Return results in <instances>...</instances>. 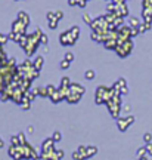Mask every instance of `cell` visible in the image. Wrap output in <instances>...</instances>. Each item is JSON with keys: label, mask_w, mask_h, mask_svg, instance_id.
<instances>
[{"label": "cell", "mask_w": 152, "mask_h": 160, "mask_svg": "<svg viewBox=\"0 0 152 160\" xmlns=\"http://www.w3.org/2000/svg\"><path fill=\"white\" fill-rule=\"evenodd\" d=\"M65 59H67V61H69V62H73V61H74V53L68 52L67 55H65Z\"/></svg>", "instance_id": "20"}, {"label": "cell", "mask_w": 152, "mask_h": 160, "mask_svg": "<svg viewBox=\"0 0 152 160\" xmlns=\"http://www.w3.org/2000/svg\"><path fill=\"white\" fill-rule=\"evenodd\" d=\"M135 122V117L133 116H129V117H121V119L117 120V125H118V129L120 131H126L127 128H129L131 123Z\"/></svg>", "instance_id": "2"}, {"label": "cell", "mask_w": 152, "mask_h": 160, "mask_svg": "<svg viewBox=\"0 0 152 160\" xmlns=\"http://www.w3.org/2000/svg\"><path fill=\"white\" fill-rule=\"evenodd\" d=\"M68 33H69V36H71V39H73L74 42H77V39H78V36H80V28L78 27H74V28H71Z\"/></svg>", "instance_id": "7"}, {"label": "cell", "mask_w": 152, "mask_h": 160, "mask_svg": "<svg viewBox=\"0 0 152 160\" xmlns=\"http://www.w3.org/2000/svg\"><path fill=\"white\" fill-rule=\"evenodd\" d=\"M86 79L87 80H92L93 79V77H95V71H93V70H89V71H86Z\"/></svg>", "instance_id": "15"}, {"label": "cell", "mask_w": 152, "mask_h": 160, "mask_svg": "<svg viewBox=\"0 0 152 160\" xmlns=\"http://www.w3.org/2000/svg\"><path fill=\"white\" fill-rule=\"evenodd\" d=\"M115 13H117V15H120V17H123V18L126 17V15L129 13L126 3H117V9H115Z\"/></svg>", "instance_id": "4"}, {"label": "cell", "mask_w": 152, "mask_h": 160, "mask_svg": "<svg viewBox=\"0 0 152 160\" xmlns=\"http://www.w3.org/2000/svg\"><path fill=\"white\" fill-rule=\"evenodd\" d=\"M59 40H61V43L62 46H73L75 42H74L73 39H71V36H69V33H62L61 37H59Z\"/></svg>", "instance_id": "3"}, {"label": "cell", "mask_w": 152, "mask_h": 160, "mask_svg": "<svg viewBox=\"0 0 152 160\" xmlns=\"http://www.w3.org/2000/svg\"><path fill=\"white\" fill-rule=\"evenodd\" d=\"M64 157V151L62 150H55V153L52 154L50 160H61Z\"/></svg>", "instance_id": "10"}, {"label": "cell", "mask_w": 152, "mask_h": 160, "mask_svg": "<svg viewBox=\"0 0 152 160\" xmlns=\"http://www.w3.org/2000/svg\"><path fill=\"white\" fill-rule=\"evenodd\" d=\"M50 98H52V101H53V102H59L61 99H64L62 95H61V92H59V89H56V91L53 92V93L50 95Z\"/></svg>", "instance_id": "8"}, {"label": "cell", "mask_w": 152, "mask_h": 160, "mask_svg": "<svg viewBox=\"0 0 152 160\" xmlns=\"http://www.w3.org/2000/svg\"><path fill=\"white\" fill-rule=\"evenodd\" d=\"M58 21H59V19H49V27L55 30L58 27Z\"/></svg>", "instance_id": "16"}, {"label": "cell", "mask_w": 152, "mask_h": 160, "mask_svg": "<svg viewBox=\"0 0 152 160\" xmlns=\"http://www.w3.org/2000/svg\"><path fill=\"white\" fill-rule=\"evenodd\" d=\"M146 150L149 151V154H152V144H148V145H146Z\"/></svg>", "instance_id": "26"}, {"label": "cell", "mask_w": 152, "mask_h": 160, "mask_svg": "<svg viewBox=\"0 0 152 160\" xmlns=\"http://www.w3.org/2000/svg\"><path fill=\"white\" fill-rule=\"evenodd\" d=\"M143 139H145V142H151V139H152V135L151 133H145V137H143Z\"/></svg>", "instance_id": "23"}, {"label": "cell", "mask_w": 152, "mask_h": 160, "mask_svg": "<svg viewBox=\"0 0 152 160\" xmlns=\"http://www.w3.org/2000/svg\"><path fill=\"white\" fill-rule=\"evenodd\" d=\"M96 153H97V148L96 147H93V145H90V147H86V159H89V157H92V156H95Z\"/></svg>", "instance_id": "5"}, {"label": "cell", "mask_w": 152, "mask_h": 160, "mask_svg": "<svg viewBox=\"0 0 152 160\" xmlns=\"http://www.w3.org/2000/svg\"><path fill=\"white\" fill-rule=\"evenodd\" d=\"M139 25H140V22H139L137 18H131V19H130V27H131V28H137Z\"/></svg>", "instance_id": "13"}, {"label": "cell", "mask_w": 152, "mask_h": 160, "mask_svg": "<svg viewBox=\"0 0 152 160\" xmlns=\"http://www.w3.org/2000/svg\"><path fill=\"white\" fill-rule=\"evenodd\" d=\"M18 19L22 21L24 24H27V25H28V22H30V17L25 13V12H19V13H18Z\"/></svg>", "instance_id": "9"}, {"label": "cell", "mask_w": 152, "mask_h": 160, "mask_svg": "<svg viewBox=\"0 0 152 160\" xmlns=\"http://www.w3.org/2000/svg\"><path fill=\"white\" fill-rule=\"evenodd\" d=\"M68 67H69V61H67V59H62V62H61V68H62V70H67Z\"/></svg>", "instance_id": "18"}, {"label": "cell", "mask_w": 152, "mask_h": 160, "mask_svg": "<svg viewBox=\"0 0 152 160\" xmlns=\"http://www.w3.org/2000/svg\"><path fill=\"white\" fill-rule=\"evenodd\" d=\"M55 13H56V18H58V19H61V18H62V17H64V13H62V12H61V11H58V12H55Z\"/></svg>", "instance_id": "25"}, {"label": "cell", "mask_w": 152, "mask_h": 160, "mask_svg": "<svg viewBox=\"0 0 152 160\" xmlns=\"http://www.w3.org/2000/svg\"><path fill=\"white\" fill-rule=\"evenodd\" d=\"M146 147H145V148H140L139 150V153H137V156H139V159H143V156H146Z\"/></svg>", "instance_id": "19"}, {"label": "cell", "mask_w": 152, "mask_h": 160, "mask_svg": "<svg viewBox=\"0 0 152 160\" xmlns=\"http://www.w3.org/2000/svg\"><path fill=\"white\" fill-rule=\"evenodd\" d=\"M83 19H84V22H87V24L93 22V19L90 18V15H89V13H84V15H83Z\"/></svg>", "instance_id": "17"}, {"label": "cell", "mask_w": 152, "mask_h": 160, "mask_svg": "<svg viewBox=\"0 0 152 160\" xmlns=\"http://www.w3.org/2000/svg\"><path fill=\"white\" fill-rule=\"evenodd\" d=\"M30 102H31V101H30L28 98H27V97H25V95H24L22 101H21V107H22L24 110H25V108L28 110V108H30Z\"/></svg>", "instance_id": "11"}, {"label": "cell", "mask_w": 152, "mask_h": 160, "mask_svg": "<svg viewBox=\"0 0 152 160\" xmlns=\"http://www.w3.org/2000/svg\"><path fill=\"white\" fill-rule=\"evenodd\" d=\"M9 39V36H3V34H0V45H5L6 43V40Z\"/></svg>", "instance_id": "21"}, {"label": "cell", "mask_w": 152, "mask_h": 160, "mask_svg": "<svg viewBox=\"0 0 152 160\" xmlns=\"http://www.w3.org/2000/svg\"><path fill=\"white\" fill-rule=\"evenodd\" d=\"M34 68L36 70H41V67H43V64H45V59H43V57H37L36 59H34Z\"/></svg>", "instance_id": "6"}, {"label": "cell", "mask_w": 152, "mask_h": 160, "mask_svg": "<svg viewBox=\"0 0 152 160\" xmlns=\"http://www.w3.org/2000/svg\"><path fill=\"white\" fill-rule=\"evenodd\" d=\"M133 49V43H131V40H126V42H118V46L115 48V51L118 53L121 58H126L129 55L130 52Z\"/></svg>", "instance_id": "1"}, {"label": "cell", "mask_w": 152, "mask_h": 160, "mask_svg": "<svg viewBox=\"0 0 152 160\" xmlns=\"http://www.w3.org/2000/svg\"><path fill=\"white\" fill-rule=\"evenodd\" d=\"M40 43H41V45H46V43H47V37H46L45 34L40 37Z\"/></svg>", "instance_id": "24"}, {"label": "cell", "mask_w": 152, "mask_h": 160, "mask_svg": "<svg viewBox=\"0 0 152 160\" xmlns=\"http://www.w3.org/2000/svg\"><path fill=\"white\" fill-rule=\"evenodd\" d=\"M73 159L74 160H84V157H83V154H81L78 150H77V151H74V153H73Z\"/></svg>", "instance_id": "14"}, {"label": "cell", "mask_w": 152, "mask_h": 160, "mask_svg": "<svg viewBox=\"0 0 152 160\" xmlns=\"http://www.w3.org/2000/svg\"><path fill=\"white\" fill-rule=\"evenodd\" d=\"M61 137H62V135L59 133V132H55V133H53V137H52V138H53V141L56 142V141H59V139H61Z\"/></svg>", "instance_id": "22"}, {"label": "cell", "mask_w": 152, "mask_h": 160, "mask_svg": "<svg viewBox=\"0 0 152 160\" xmlns=\"http://www.w3.org/2000/svg\"><path fill=\"white\" fill-rule=\"evenodd\" d=\"M2 147H3V141L0 139V148H2Z\"/></svg>", "instance_id": "27"}, {"label": "cell", "mask_w": 152, "mask_h": 160, "mask_svg": "<svg viewBox=\"0 0 152 160\" xmlns=\"http://www.w3.org/2000/svg\"><path fill=\"white\" fill-rule=\"evenodd\" d=\"M37 95H40V97H49L47 88H39V89H37Z\"/></svg>", "instance_id": "12"}]
</instances>
